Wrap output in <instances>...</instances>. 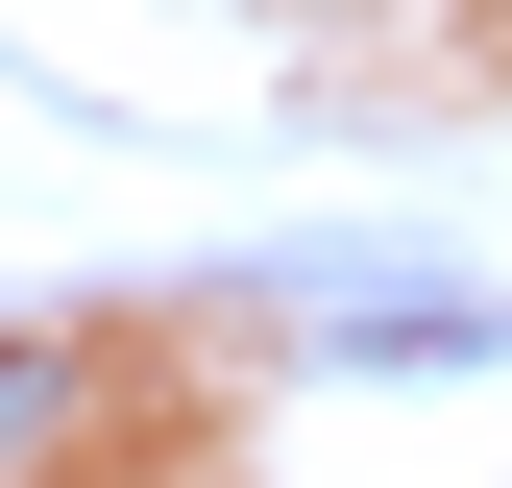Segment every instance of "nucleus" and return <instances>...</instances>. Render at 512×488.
Masks as SVG:
<instances>
[{"label": "nucleus", "instance_id": "f257e3e1", "mask_svg": "<svg viewBox=\"0 0 512 488\" xmlns=\"http://www.w3.org/2000/svg\"><path fill=\"white\" fill-rule=\"evenodd\" d=\"M49 415H74V366H49V342H0V464H25Z\"/></svg>", "mask_w": 512, "mask_h": 488}]
</instances>
